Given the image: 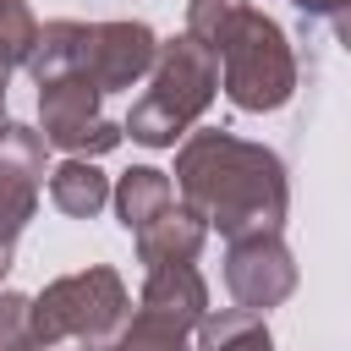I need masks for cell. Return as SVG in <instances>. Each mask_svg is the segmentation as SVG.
Returning a JSON list of instances; mask_svg holds the SVG:
<instances>
[{
  "label": "cell",
  "instance_id": "6da1fadb",
  "mask_svg": "<svg viewBox=\"0 0 351 351\" xmlns=\"http://www.w3.org/2000/svg\"><path fill=\"white\" fill-rule=\"evenodd\" d=\"M176 192L225 241L280 230L285 225V203H291L285 165L263 143H241L230 132H192L181 143Z\"/></svg>",
  "mask_w": 351,
  "mask_h": 351
},
{
  "label": "cell",
  "instance_id": "7a4b0ae2",
  "mask_svg": "<svg viewBox=\"0 0 351 351\" xmlns=\"http://www.w3.org/2000/svg\"><path fill=\"white\" fill-rule=\"evenodd\" d=\"M186 33L203 38L219 60V88L236 110H280L296 93V55L280 22L252 11L247 0H192Z\"/></svg>",
  "mask_w": 351,
  "mask_h": 351
},
{
  "label": "cell",
  "instance_id": "3957f363",
  "mask_svg": "<svg viewBox=\"0 0 351 351\" xmlns=\"http://www.w3.org/2000/svg\"><path fill=\"white\" fill-rule=\"evenodd\" d=\"M219 88V60L203 38L181 33V38H165L159 44V60L148 71V93L126 110V137L143 143V148H170L214 99Z\"/></svg>",
  "mask_w": 351,
  "mask_h": 351
},
{
  "label": "cell",
  "instance_id": "277c9868",
  "mask_svg": "<svg viewBox=\"0 0 351 351\" xmlns=\"http://www.w3.org/2000/svg\"><path fill=\"white\" fill-rule=\"evenodd\" d=\"M121 329H126V285L104 263L66 274V280H49L44 296H33V340L44 351L60 340L110 346Z\"/></svg>",
  "mask_w": 351,
  "mask_h": 351
},
{
  "label": "cell",
  "instance_id": "5b68a950",
  "mask_svg": "<svg viewBox=\"0 0 351 351\" xmlns=\"http://www.w3.org/2000/svg\"><path fill=\"white\" fill-rule=\"evenodd\" d=\"M99 99H104V88H99L93 77H82V71H66V77H55V82H38V115H44L38 132H44L55 148H66L71 159H99V154H110V148L126 137V126L104 121Z\"/></svg>",
  "mask_w": 351,
  "mask_h": 351
},
{
  "label": "cell",
  "instance_id": "8992f818",
  "mask_svg": "<svg viewBox=\"0 0 351 351\" xmlns=\"http://www.w3.org/2000/svg\"><path fill=\"white\" fill-rule=\"evenodd\" d=\"M44 132L33 126H16L0 137V274L11 269V252H16V236L22 225L33 219L38 208V181H44Z\"/></svg>",
  "mask_w": 351,
  "mask_h": 351
},
{
  "label": "cell",
  "instance_id": "52a82bcc",
  "mask_svg": "<svg viewBox=\"0 0 351 351\" xmlns=\"http://www.w3.org/2000/svg\"><path fill=\"white\" fill-rule=\"evenodd\" d=\"M159 60V38L143 22H82V60L77 71L93 77L104 93H121L132 82H143Z\"/></svg>",
  "mask_w": 351,
  "mask_h": 351
},
{
  "label": "cell",
  "instance_id": "ba28073f",
  "mask_svg": "<svg viewBox=\"0 0 351 351\" xmlns=\"http://www.w3.org/2000/svg\"><path fill=\"white\" fill-rule=\"evenodd\" d=\"M225 285H230L236 307H247V313L280 307V302L296 291V263H291L280 230L230 241V252H225Z\"/></svg>",
  "mask_w": 351,
  "mask_h": 351
},
{
  "label": "cell",
  "instance_id": "9c48e42d",
  "mask_svg": "<svg viewBox=\"0 0 351 351\" xmlns=\"http://www.w3.org/2000/svg\"><path fill=\"white\" fill-rule=\"evenodd\" d=\"M137 313H154V318L181 324V329H197L208 318V285H203V274L192 263H154L148 280H143Z\"/></svg>",
  "mask_w": 351,
  "mask_h": 351
},
{
  "label": "cell",
  "instance_id": "30bf717a",
  "mask_svg": "<svg viewBox=\"0 0 351 351\" xmlns=\"http://www.w3.org/2000/svg\"><path fill=\"white\" fill-rule=\"evenodd\" d=\"M203 236H208V225H203L186 203H181V208L170 203V208H165L154 225H143L132 241H137V258L154 269V263H192L197 247H203Z\"/></svg>",
  "mask_w": 351,
  "mask_h": 351
},
{
  "label": "cell",
  "instance_id": "8fae6325",
  "mask_svg": "<svg viewBox=\"0 0 351 351\" xmlns=\"http://www.w3.org/2000/svg\"><path fill=\"white\" fill-rule=\"evenodd\" d=\"M170 203H176V186H170V176H165V170H154V165L126 170V176H121V186H115V214H121V225H126L132 236H137L143 225H154Z\"/></svg>",
  "mask_w": 351,
  "mask_h": 351
},
{
  "label": "cell",
  "instance_id": "7c38bea8",
  "mask_svg": "<svg viewBox=\"0 0 351 351\" xmlns=\"http://www.w3.org/2000/svg\"><path fill=\"white\" fill-rule=\"evenodd\" d=\"M49 203L71 219H93L110 203V181L99 176L93 159H66V165L49 170Z\"/></svg>",
  "mask_w": 351,
  "mask_h": 351
},
{
  "label": "cell",
  "instance_id": "4fadbf2b",
  "mask_svg": "<svg viewBox=\"0 0 351 351\" xmlns=\"http://www.w3.org/2000/svg\"><path fill=\"white\" fill-rule=\"evenodd\" d=\"M33 44H38V22H33L27 0H0V88L16 66H27Z\"/></svg>",
  "mask_w": 351,
  "mask_h": 351
},
{
  "label": "cell",
  "instance_id": "5bb4252c",
  "mask_svg": "<svg viewBox=\"0 0 351 351\" xmlns=\"http://www.w3.org/2000/svg\"><path fill=\"white\" fill-rule=\"evenodd\" d=\"M186 335H192V329H181V324H165V318H154V313H137V318L115 335V351H192Z\"/></svg>",
  "mask_w": 351,
  "mask_h": 351
},
{
  "label": "cell",
  "instance_id": "9a60e30c",
  "mask_svg": "<svg viewBox=\"0 0 351 351\" xmlns=\"http://www.w3.org/2000/svg\"><path fill=\"white\" fill-rule=\"evenodd\" d=\"M0 351H38V340H33V296L0 291Z\"/></svg>",
  "mask_w": 351,
  "mask_h": 351
},
{
  "label": "cell",
  "instance_id": "2e32d148",
  "mask_svg": "<svg viewBox=\"0 0 351 351\" xmlns=\"http://www.w3.org/2000/svg\"><path fill=\"white\" fill-rule=\"evenodd\" d=\"M296 11H313V16H329V11H346L351 0H291Z\"/></svg>",
  "mask_w": 351,
  "mask_h": 351
},
{
  "label": "cell",
  "instance_id": "e0dca14e",
  "mask_svg": "<svg viewBox=\"0 0 351 351\" xmlns=\"http://www.w3.org/2000/svg\"><path fill=\"white\" fill-rule=\"evenodd\" d=\"M335 33H340V44H346V49H351V5H346V11H340V16H335Z\"/></svg>",
  "mask_w": 351,
  "mask_h": 351
},
{
  "label": "cell",
  "instance_id": "ac0fdd59",
  "mask_svg": "<svg viewBox=\"0 0 351 351\" xmlns=\"http://www.w3.org/2000/svg\"><path fill=\"white\" fill-rule=\"evenodd\" d=\"M82 351H104V346H82Z\"/></svg>",
  "mask_w": 351,
  "mask_h": 351
}]
</instances>
